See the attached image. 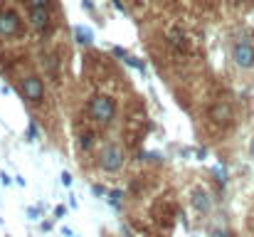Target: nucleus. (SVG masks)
Wrapping results in <instances>:
<instances>
[{
  "instance_id": "obj_1",
  "label": "nucleus",
  "mask_w": 254,
  "mask_h": 237,
  "mask_svg": "<svg viewBox=\"0 0 254 237\" xmlns=\"http://www.w3.org/2000/svg\"><path fill=\"white\" fill-rule=\"evenodd\" d=\"M116 114H119V104L111 94H94L86 101V116L96 126H111L116 121Z\"/></svg>"
},
{
  "instance_id": "obj_2",
  "label": "nucleus",
  "mask_w": 254,
  "mask_h": 237,
  "mask_svg": "<svg viewBox=\"0 0 254 237\" xmlns=\"http://www.w3.org/2000/svg\"><path fill=\"white\" fill-rule=\"evenodd\" d=\"M151 218L153 223L161 228V230H170L175 218H178V203L173 198V193H166V195H158L156 203L151 205Z\"/></svg>"
},
{
  "instance_id": "obj_3",
  "label": "nucleus",
  "mask_w": 254,
  "mask_h": 237,
  "mask_svg": "<svg viewBox=\"0 0 254 237\" xmlns=\"http://www.w3.org/2000/svg\"><path fill=\"white\" fill-rule=\"evenodd\" d=\"M163 40H166L168 55L175 60V62H180V60H188V57H190V52H192V42H190V37H188V32H185L183 27H178V25L168 27Z\"/></svg>"
},
{
  "instance_id": "obj_4",
  "label": "nucleus",
  "mask_w": 254,
  "mask_h": 237,
  "mask_svg": "<svg viewBox=\"0 0 254 237\" xmlns=\"http://www.w3.org/2000/svg\"><path fill=\"white\" fill-rule=\"evenodd\" d=\"M124 163H126V151L121 144H114V141L104 144L101 151L96 154V168L104 173H116L124 168Z\"/></svg>"
},
{
  "instance_id": "obj_5",
  "label": "nucleus",
  "mask_w": 254,
  "mask_h": 237,
  "mask_svg": "<svg viewBox=\"0 0 254 237\" xmlns=\"http://www.w3.org/2000/svg\"><path fill=\"white\" fill-rule=\"evenodd\" d=\"M17 91L22 94V99L32 106H40L45 104L47 99V89H45V81L37 77V75H22L17 79Z\"/></svg>"
},
{
  "instance_id": "obj_6",
  "label": "nucleus",
  "mask_w": 254,
  "mask_h": 237,
  "mask_svg": "<svg viewBox=\"0 0 254 237\" xmlns=\"http://www.w3.org/2000/svg\"><path fill=\"white\" fill-rule=\"evenodd\" d=\"M205 119L215 126V129H230L235 124V109L227 99H217L207 106L205 111Z\"/></svg>"
},
{
  "instance_id": "obj_7",
  "label": "nucleus",
  "mask_w": 254,
  "mask_h": 237,
  "mask_svg": "<svg viewBox=\"0 0 254 237\" xmlns=\"http://www.w3.org/2000/svg\"><path fill=\"white\" fill-rule=\"evenodd\" d=\"M230 55H232V62L240 70H254V42L250 37H245V35L235 37V42L230 47Z\"/></svg>"
},
{
  "instance_id": "obj_8",
  "label": "nucleus",
  "mask_w": 254,
  "mask_h": 237,
  "mask_svg": "<svg viewBox=\"0 0 254 237\" xmlns=\"http://www.w3.org/2000/svg\"><path fill=\"white\" fill-rule=\"evenodd\" d=\"M22 35V15L15 7H0V40H12Z\"/></svg>"
},
{
  "instance_id": "obj_9",
  "label": "nucleus",
  "mask_w": 254,
  "mask_h": 237,
  "mask_svg": "<svg viewBox=\"0 0 254 237\" xmlns=\"http://www.w3.org/2000/svg\"><path fill=\"white\" fill-rule=\"evenodd\" d=\"M40 65H42L45 75L52 79V81H60V72H62L60 52H55V50H45V52L40 55Z\"/></svg>"
},
{
  "instance_id": "obj_10",
  "label": "nucleus",
  "mask_w": 254,
  "mask_h": 237,
  "mask_svg": "<svg viewBox=\"0 0 254 237\" xmlns=\"http://www.w3.org/2000/svg\"><path fill=\"white\" fill-rule=\"evenodd\" d=\"M190 203H192V208L197 213H210L212 210V198H210V193L205 188H195L192 195H190Z\"/></svg>"
},
{
  "instance_id": "obj_11",
  "label": "nucleus",
  "mask_w": 254,
  "mask_h": 237,
  "mask_svg": "<svg viewBox=\"0 0 254 237\" xmlns=\"http://www.w3.org/2000/svg\"><path fill=\"white\" fill-rule=\"evenodd\" d=\"M94 144H96V131L94 129H89V126H79L77 129V149L82 151V154H89L91 149H94Z\"/></svg>"
},
{
  "instance_id": "obj_12",
  "label": "nucleus",
  "mask_w": 254,
  "mask_h": 237,
  "mask_svg": "<svg viewBox=\"0 0 254 237\" xmlns=\"http://www.w3.org/2000/svg\"><path fill=\"white\" fill-rule=\"evenodd\" d=\"M74 37H77V42H79V45H84V47H89V45H91V40H94L91 30H89V27H82V25H77V27H74Z\"/></svg>"
},
{
  "instance_id": "obj_13",
  "label": "nucleus",
  "mask_w": 254,
  "mask_h": 237,
  "mask_svg": "<svg viewBox=\"0 0 254 237\" xmlns=\"http://www.w3.org/2000/svg\"><path fill=\"white\" fill-rule=\"evenodd\" d=\"M25 2V10H52L55 0H22Z\"/></svg>"
},
{
  "instance_id": "obj_14",
  "label": "nucleus",
  "mask_w": 254,
  "mask_h": 237,
  "mask_svg": "<svg viewBox=\"0 0 254 237\" xmlns=\"http://www.w3.org/2000/svg\"><path fill=\"white\" fill-rule=\"evenodd\" d=\"M121 198H124V190H111V193H109V203H111L114 208H121Z\"/></svg>"
},
{
  "instance_id": "obj_15",
  "label": "nucleus",
  "mask_w": 254,
  "mask_h": 237,
  "mask_svg": "<svg viewBox=\"0 0 254 237\" xmlns=\"http://www.w3.org/2000/svg\"><path fill=\"white\" fill-rule=\"evenodd\" d=\"M111 52H114V57H119V60H124V62H126V60H128V57H131V55H128V52H126V50H124V47H114V50H111Z\"/></svg>"
},
{
  "instance_id": "obj_16",
  "label": "nucleus",
  "mask_w": 254,
  "mask_h": 237,
  "mask_svg": "<svg viewBox=\"0 0 254 237\" xmlns=\"http://www.w3.org/2000/svg\"><path fill=\"white\" fill-rule=\"evenodd\" d=\"M27 139H30V141H37V126H35V124L27 126Z\"/></svg>"
},
{
  "instance_id": "obj_17",
  "label": "nucleus",
  "mask_w": 254,
  "mask_h": 237,
  "mask_svg": "<svg viewBox=\"0 0 254 237\" xmlns=\"http://www.w3.org/2000/svg\"><path fill=\"white\" fill-rule=\"evenodd\" d=\"M215 175H217V183L225 185V180H227V178H225V168H215Z\"/></svg>"
},
{
  "instance_id": "obj_18",
  "label": "nucleus",
  "mask_w": 254,
  "mask_h": 237,
  "mask_svg": "<svg viewBox=\"0 0 254 237\" xmlns=\"http://www.w3.org/2000/svg\"><path fill=\"white\" fill-rule=\"evenodd\" d=\"M158 5H161V7H175L178 0H158Z\"/></svg>"
},
{
  "instance_id": "obj_19",
  "label": "nucleus",
  "mask_w": 254,
  "mask_h": 237,
  "mask_svg": "<svg viewBox=\"0 0 254 237\" xmlns=\"http://www.w3.org/2000/svg\"><path fill=\"white\" fill-rule=\"evenodd\" d=\"M64 213H67L64 205H57V208H55V218H64Z\"/></svg>"
},
{
  "instance_id": "obj_20",
  "label": "nucleus",
  "mask_w": 254,
  "mask_h": 237,
  "mask_svg": "<svg viewBox=\"0 0 254 237\" xmlns=\"http://www.w3.org/2000/svg\"><path fill=\"white\" fill-rule=\"evenodd\" d=\"M0 183H2V185H10V183H12V178H10L7 173H0Z\"/></svg>"
},
{
  "instance_id": "obj_21",
  "label": "nucleus",
  "mask_w": 254,
  "mask_h": 237,
  "mask_svg": "<svg viewBox=\"0 0 254 237\" xmlns=\"http://www.w3.org/2000/svg\"><path fill=\"white\" fill-rule=\"evenodd\" d=\"M62 185H72V175L69 173H62Z\"/></svg>"
},
{
  "instance_id": "obj_22",
  "label": "nucleus",
  "mask_w": 254,
  "mask_h": 237,
  "mask_svg": "<svg viewBox=\"0 0 254 237\" xmlns=\"http://www.w3.org/2000/svg\"><path fill=\"white\" fill-rule=\"evenodd\" d=\"M27 215H30V220H37L40 210H37V208H30V210H27Z\"/></svg>"
},
{
  "instance_id": "obj_23",
  "label": "nucleus",
  "mask_w": 254,
  "mask_h": 237,
  "mask_svg": "<svg viewBox=\"0 0 254 237\" xmlns=\"http://www.w3.org/2000/svg\"><path fill=\"white\" fill-rule=\"evenodd\" d=\"M94 193H96V195H106V188H101V185H94Z\"/></svg>"
},
{
  "instance_id": "obj_24",
  "label": "nucleus",
  "mask_w": 254,
  "mask_h": 237,
  "mask_svg": "<svg viewBox=\"0 0 254 237\" xmlns=\"http://www.w3.org/2000/svg\"><path fill=\"white\" fill-rule=\"evenodd\" d=\"M212 235H215V237H232V235H230V233H222V230H215Z\"/></svg>"
},
{
  "instance_id": "obj_25",
  "label": "nucleus",
  "mask_w": 254,
  "mask_h": 237,
  "mask_svg": "<svg viewBox=\"0 0 254 237\" xmlns=\"http://www.w3.org/2000/svg\"><path fill=\"white\" fill-rule=\"evenodd\" d=\"M82 5H84L86 10H94V5H91V0H84V2H82Z\"/></svg>"
},
{
  "instance_id": "obj_26",
  "label": "nucleus",
  "mask_w": 254,
  "mask_h": 237,
  "mask_svg": "<svg viewBox=\"0 0 254 237\" xmlns=\"http://www.w3.org/2000/svg\"><path fill=\"white\" fill-rule=\"evenodd\" d=\"M250 156H252V160H254V139L250 141Z\"/></svg>"
},
{
  "instance_id": "obj_27",
  "label": "nucleus",
  "mask_w": 254,
  "mask_h": 237,
  "mask_svg": "<svg viewBox=\"0 0 254 237\" xmlns=\"http://www.w3.org/2000/svg\"><path fill=\"white\" fill-rule=\"evenodd\" d=\"M124 237H133V235H131V230H128V228H124Z\"/></svg>"
},
{
  "instance_id": "obj_28",
  "label": "nucleus",
  "mask_w": 254,
  "mask_h": 237,
  "mask_svg": "<svg viewBox=\"0 0 254 237\" xmlns=\"http://www.w3.org/2000/svg\"><path fill=\"white\" fill-rule=\"evenodd\" d=\"M250 228H252V233H254V215H252V220H250Z\"/></svg>"
},
{
  "instance_id": "obj_29",
  "label": "nucleus",
  "mask_w": 254,
  "mask_h": 237,
  "mask_svg": "<svg viewBox=\"0 0 254 237\" xmlns=\"http://www.w3.org/2000/svg\"><path fill=\"white\" fill-rule=\"evenodd\" d=\"M232 2H235V5H240V2H245V0H232Z\"/></svg>"
}]
</instances>
